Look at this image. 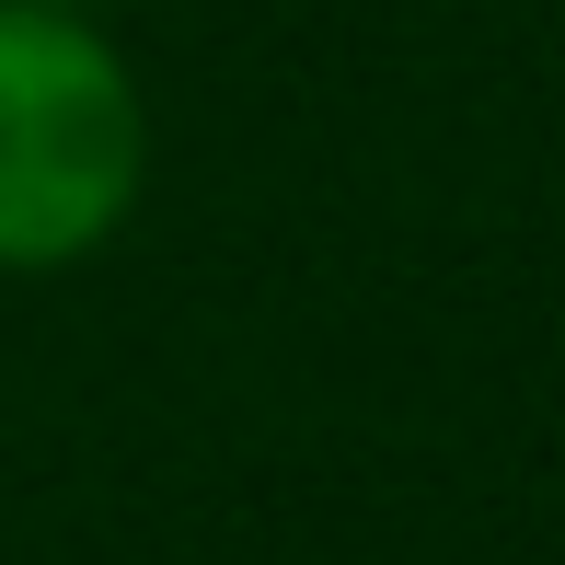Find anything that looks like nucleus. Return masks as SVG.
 I'll return each instance as SVG.
<instances>
[{
  "label": "nucleus",
  "mask_w": 565,
  "mask_h": 565,
  "mask_svg": "<svg viewBox=\"0 0 565 565\" xmlns=\"http://www.w3.org/2000/svg\"><path fill=\"white\" fill-rule=\"evenodd\" d=\"M150 116L82 12L0 0V266H70L139 209Z\"/></svg>",
  "instance_id": "f257e3e1"
},
{
  "label": "nucleus",
  "mask_w": 565,
  "mask_h": 565,
  "mask_svg": "<svg viewBox=\"0 0 565 565\" xmlns=\"http://www.w3.org/2000/svg\"><path fill=\"white\" fill-rule=\"evenodd\" d=\"M46 12H93V0H46Z\"/></svg>",
  "instance_id": "f03ea898"
}]
</instances>
